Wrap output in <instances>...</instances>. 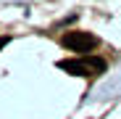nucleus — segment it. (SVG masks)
Segmentation results:
<instances>
[{
    "instance_id": "nucleus-1",
    "label": "nucleus",
    "mask_w": 121,
    "mask_h": 119,
    "mask_svg": "<svg viewBox=\"0 0 121 119\" xmlns=\"http://www.w3.org/2000/svg\"><path fill=\"white\" fill-rule=\"evenodd\" d=\"M58 66L69 71V74H79V77H90V74H100L105 69L103 58H82V61H58Z\"/></svg>"
},
{
    "instance_id": "nucleus-2",
    "label": "nucleus",
    "mask_w": 121,
    "mask_h": 119,
    "mask_svg": "<svg viewBox=\"0 0 121 119\" xmlns=\"http://www.w3.org/2000/svg\"><path fill=\"white\" fill-rule=\"evenodd\" d=\"M66 48H71V50H76V53H84V50H90L97 40H95V34H90V32H66L63 34V40H60Z\"/></svg>"
},
{
    "instance_id": "nucleus-3",
    "label": "nucleus",
    "mask_w": 121,
    "mask_h": 119,
    "mask_svg": "<svg viewBox=\"0 0 121 119\" xmlns=\"http://www.w3.org/2000/svg\"><path fill=\"white\" fill-rule=\"evenodd\" d=\"M8 40H11V37H0V48H5V45H8Z\"/></svg>"
}]
</instances>
